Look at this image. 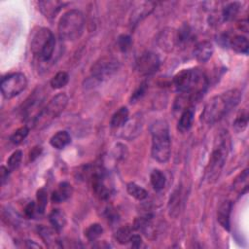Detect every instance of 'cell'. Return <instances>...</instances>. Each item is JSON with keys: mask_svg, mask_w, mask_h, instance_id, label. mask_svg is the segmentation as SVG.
<instances>
[{"mask_svg": "<svg viewBox=\"0 0 249 249\" xmlns=\"http://www.w3.org/2000/svg\"><path fill=\"white\" fill-rule=\"evenodd\" d=\"M129 243H130L131 247L139 248L141 246V244H142V238H141V236L139 234H137V233L133 234L132 233L130 238H129Z\"/></svg>", "mask_w": 249, "mask_h": 249, "instance_id": "cell-42", "label": "cell"}, {"mask_svg": "<svg viewBox=\"0 0 249 249\" xmlns=\"http://www.w3.org/2000/svg\"><path fill=\"white\" fill-rule=\"evenodd\" d=\"M126 155V147L124 144L118 143L114 149V156L117 160L124 159Z\"/></svg>", "mask_w": 249, "mask_h": 249, "instance_id": "cell-40", "label": "cell"}, {"mask_svg": "<svg viewBox=\"0 0 249 249\" xmlns=\"http://www.w3.org/2000/svg\"><path fill=\"white\" fill-rule=\"evenodd\" d=\"M10 172H11V170H10L8 167H6V166H4V165L1 166V169H0V178H1V184H2V185H4V184L8 181Z\"/></svg>", "mask_w": 249, "mask_h": 249, "instance_id": "cell-43", "label": "cell"}, {"mask_svg": "<svg viewBox=\"0 0 249 249\" xmlns=\"http://www.w3.org/2000/svg\"><path fill=\"white\" fill-rule=\"evenodd\" d=\"M68 103V96L61 92L53 96L48 104L43 107L33 118L32 124L36 128H44L56 119L65 109Z\"/></svg>", "mask_w": 249, "mask_h": 249, "instance_id": "cell-6", "label": "cell"}, {"mask_svg": "<svg viewBox=\"0 0 249 249\" xmlns=\"http://www.w3.org/2000/svg\"><path fill=\"white\" fill-rule=\"evenodd\" d=\"M194 117H195V111L193 107H189L184 109L181 112L179 121H178V130L181 132H186L188 131L194 122Z\"/></svg>", "mask_w": 249, "mask_h": 249, "instance_id": "cell-20", "label": "cell"}, {"mask_svg": "<svg viewBox=\"0 0 249 249\" xmlns=\"http://www.w3.org/2000/svg\"><path fill=\"white\" fill-rule=\"evenodd\" d=\"M42 152V148L40 146H35L31 149L30 153H29V160H34L36 158H38L40 156Z\"/></svg>", "mask_w": 249, "mask_h": 249, "instance_id": "cell-44", "label": "cell"}, {"mask_svg": "<svg viewBox=\"0 0 249 249\" xmlns=\"http://www.w3.org/2000/svg\"><path fill=\"white\" fill-rule=\"evenodd\" d=\"M227 133H222L219 136L211 155L209 158L208 164L205 169V178L208 183H215L219 178L229 152V140Z\"/></svg>", "mask_w": 249, "mask_h": 249, "instance_id": "cell-5", "label": "cell"}, {"mask_svg": "<svg viewBox=\"0 0 249 249\" xmlns=\"http://www.w3.org/2000/svg\"><path fill=\"white\" fill-rule=\"evenodd\" d=\"M168 208H169V214L173 216V212H176V216L179 213V208H180V191L177 189L176 191L173 192V194L170 196L169 203H168Z\"/></svg>", "mask_w": 249, "mask_h": 249, "instance_id": "cell-36", "label": "cell"}, {"mask_svg": "<svg viewBox=\"0 0 249 249\" xmlns=\"http://www.w3.org/2000/svg\"><path fill=\"white\" fill-rule=\"evenodd\" d=\"M21 160H22V152L20 150H16L10 156V158L8 159V160H7V167L11 171L17 169L19 166V164L21 162Z\"/></svg>", "mask_w": 249, "mask_h": 249, "instance_id": "cell-37", "label": "cell"}, {"mask_svg": "<svg viewBox=\"0 0 249 249\" xmlns=\"http://www.w3.org/2000/svg\"><path fill=\"white\" fill-rule=\"evenodd\" d=\"M136 5L137 6L132 10L129 18V24L131 27L137 25L142 19L149 16L155 8L154 2H138Z\"/></svg>", "mask_w": 249, "mask_h": 249, "instance_id": "cell-13", "label": "cell"}, {"mask_svg": "<svg viewBox=\"0 0 249 249\" xmlns=\"http://www.w3.org/2000/svg\"><path fill=\"white\" fill-rule=\"evenodd\" d=\"M37 211V207H36V203L34 201H30L24 208V215L26 218L30 219L33 218L35 212Z\"/></svg>", "mask_w": 249, "mask_h": 249, "instance_id": "cell-41", "label": "cell"}, {"mask_svg": "<svg viewBox=\"0 0 249 249\" xmlns=\"http://www.w3.org/2000/svg\"><path fill=\"white\" fill-rule=\"evenodd\" d=\"M38 232L48 247H60L61 246L58 244L59 241L55 234L57 231L53 228L50 229V228H46V227H40L38 229Z\"/></svg>", "mask_w": 249, "mask_h": 249, "instance_id": "cell-22", "label": "cell"}, {"mask_svg": "<svg viewBox=\"0 0 249 249\" xmlns=\"http://www.w3.org/2000/svg\"><path fill=\"white\" fill-rule=\"evenodd\" d=\"M28 133H29L28 126L23 125V126L18 128L16 131H14V133L10 136V141L14 145H18L19 143H21L26 138Z\"/></svg>", "mask_w": 249, "mask_h": 249, "instance_id": "cell-35", "label": "cell"}, {"mask_svg": "<svg viewBox=\"0 0 249 249\" xmlns=\"http://www.w3.org/2000/svg\"><path fill=\"white\" fill-rule=\"evenodd\" d=\"M120 69V61L113 56L99 57L90 67L91 78L97 82L109 79Z\"/></svg>", "mask_w": 249, "mask_h": 249, "instance_id": "cell-8", "label": "cell"}, {"mask_svg": "<svg viewBox=\"0 0 249 249\" xmlns=\"http://www.w3.org/2000/svg\"><path fill=\"white\" fill-rule=\"evenodd\" d=\"M152 157L159 162H166L171 154L169 127L164 120H158L151 125Z\"/></svg>", "mask_w": 249, "mask_h": 249, "instance_id": "cell-3", "label": "cell"}, {"mask_svg": "<svg viewBox=\"0 0 249 249\" xmlns=\"http://www.w3.org/2000/svg\"><path fill=\"white\" fill-rule=\"evenodd\" d=\"M160 64L158 54L153 52H145L137 58L135 67L141 76H150L159 70Z\"/></svg>", "mask_w": 249, "mask_h": 249, "instance_id": "cell-10", "label": "cell"}, {"mask_svg": "<svg viewBox=\"0 0 249 249\" xmlns=\"http://www.w3.org/2000/svg\"><path fill=\"white\" fill-rule=\"evenodd\" d=\"M39 10L41 13L48 18H53L56 17L60 9L65 6L67 3L61 2V1H56V0H45V1H39L38 3Z\"/></svg>", "mask_w": 249, "mask_h": 249, "instance_id": "cell-15", "label": "cell"}, {"mask_svg": "<svg viewBox=\"0 0 249 249\" xmlns=\"http://www.w3.org/2000/svg\"><path fill=\"white\" fill-rule=\"evenodd\" d=\"M148 85H147V83L146 82H142L140 85H139V87L134 90V92L132 93V95H131V102H136L137 100H139V99H141L143 96H144V94L146 93V91H147V87Z\"/></svg>", "mask_w": 249, "mask_h": 249, "instance_id": "cell-39", "label": "cell"}, {"mask_svg": "<svg viewBox=\"0 0 249 249\" xmlns=\"http://www.w3.org/2000/svg\"><path fill=\"white\" fill-rule=\"evenodd\" d=\"M177 46H185L192 40V29L189 24L184 23L176 31Z\"/></svg>", "mask_w": 249, "mask_h": 249, "instance_id": "cell-27", "label": "cell"}, {"mask_svg": "<svg viewBox=\"0 0 249 249\" xmlns=\"http://www.w3.org/2000/svg\"><path fill=\"white\" fill-rule=\"evenodd\" d=\"M71 142V136L70 134L65 130L57 131L55 134L52 136L50 139V144L58 150H61L65 148L69 143Z\"/></svg>", "mask_w": 249, "mask_h": 249, "instance_id": "cell-24", "label": "cell"}, {"mask_svg": "<svg viewBox=\"0 0 249 249\" xmlns=\"http://www.w3.org/2000/svg\"><path fill=\"white\" fill-rule=\"evenodd\" d=\"M238 27L241 31H244V32H247L248 31V21L247 19L245 20H241L238 22Z\"/></svg>", "mask_w": 249, "mask_h": 249, "instance_id": "cell-45", "label": "cell"}, {"mask_svg": "<svg viewBox=\"0 0 249 249\" xmlns=\"http://www.w3.org/2000/svg\"><path fill=\"white\" fill-rule=\"evenodd\" d=\"M27 87V79L23 73L16 72L8 74L1 80L0 88L5 98H13L21 93Z\"/></svg>", "mask_w": 249, "mask_h": 249, "instance_id": "cell-9", "label": "cell"}, {"mask_svg": "<svg viewBox=\"0 0 249 249\" xmlns=\"http://www.w3.org/2000/svg\"><path fill=\"white\" fill-rule=\"evenodd\" d=\"M103 233V228L100 224H91L85 231V235L89 241H95Z\"/></svg>", "mask_w": 249, "mask_h": 249, "instance_id": "cell-32", "label": "cell"}, {"mask_svg": "<svg viewBox=\"0 0 249 249\" xmlns=\"http://www.w3.org/2000/svg\"><path fill=\"white\" fill-rule=\"evenodd\" d=\"M232 203L231 200H224L217 209V221L227 231L231 227V212Z\"/></svg>", "mask_w": 249, "mask_h": 249, "instance_id": "cell-17", "label": "cell"}, {"mask_svg": "<svg viewBox=\"0 0 249 249\" xmlns=\"http://www.w3.org/2000/svg\"><path fill=\"white\" fill-rule=\"evenodd\" d=\"M49 220L53 228L59 232L66 226V216L60 209H53L49 215Z\"/></svg>", "mask_w": 249, "mask_h": 249, "instance_id": "cell-23", "label": "cell"}, {"mask_svg": "<svg viewBox=\"0 0 249 249\" xmlns=\"http://www.w3.org/2000/svg\"><path fill=\"white\" fill-rule=\"evenodd\" d=\"M126 190H127V193L132 197H134L135 199H137L139 201L140 200H144L148 196L147 191L144 188H142L141 186H139L136 183H134V182L128 183L126 185Z\"/></svg>", "mask_w": 249, "mask_h": 249, "instance_id": "cell-29", "label": "cell"}, {"mask_svg": "<svg viewBox=\"0 0 249 249\" xmlns=\"http://www.w3.org/2000/svg\"><path fill=\"white\" fill-rule=\"evenodd\" d=\"M129 119V112L126 107H121L119 110H117L110 121V125L112 128L120 129L122 128L125 123Z\"/></svg>", "mask_w": 249, "mask_h": 249, "instance_id": "cell-21", "label": "cell"}, {"mask_svg": "<svg viewBox=\"0 0 249 249\" xmlns=\"http://www.w3.org/2000/svg\"><path fill=\"white\" fill-rule=\"evenodd\" d=\"M69 81V75L65 71L57 72L51 80V87L54 89H59L67 85Z\"/></svg>", "mask_w": 249, "mask_h": 249, "instance_id": "cell-30", "label": "cell"}, {"mask_svg": "<svg viewBox=\"0 0 249 249\" xmlns=\"http://www.w3.org/2000/svg\"><path fill=\"white\" fill-rule=\"evenodd\" d=\"M240 10V3L239 2H231L226 4L223 7L221 17L224 21H231L232 20Z\"/></svg>", "mask_w": 249, "mask_h": 249, "instance_id": "cell-25", "label": "cell"}, {"mask_svg": "<svg viewBox=\"0 0 249 249\" xmlns=\"http://www.w3.org/2000/svg\"><path fill=\"white\" fill-rule=\"evenodd\" d=\"M73 194V187L68 182H61L57 188L53 192L51 200L53 203H60L67 200Z\"/></svg>", "mask_w": 249, "mask_h": 249, "instance_id": "cell-18", "label": "cell"}, {"mask_svg": "<svg viewBox=\"0 0 249 249\" xmlns=\"http://www.w3.org/2000/svg\"><path fill=\"white\" fill-rule=\"evenodd\" d=\"M248 169H244L234 180L233 182V189L238 192V194L243 195L247 192L248 189Z\"/></svg>", "mask_w": 249, "mask_h": 249, "instance_id": "cell-28", "label": "cell"}, {"mask_svg": "<svg viewBox=\"0 0 249 249\" xmlns=\"http://www.w3.org/2000/svg\"><path fill=\"white\" fill-rule=\"evenodd\" d=\"M213 52H214V49H213L212 44L208 41H202L196 45V47L193 51V53H194L195 58L198 62L203 63L210 59V57L213 54Z\"/></svg>", "mask_w": 249, "mask_h": 249, "instance_id": "cell-16", "label": "cell"}, {"mask_svg": "<svg viewBox=\"0 0 249 249\" xmlns=\"http://www.w3.org/2000/svg\"><path fill=\"white\" fill-rule=\"evenodd\" d=\"M173 85L179 94L188 96L193 102L198 100L208 87V80L199 68H188L173 77Z\"/></svg>", "mask_w": 249, "mask_h": 249, "instance_id": "cell-1", "label": "cell"}, {"mask_svg": "<svg viewBox=\"0 0 249 249\" xmlns=\"http://www.w3.org/2000/svg\"><path fill=\"white\" fill-rule=\"evenodd\" d=\"M248 124V113L246 110H243L239 112V114L236 116L232 125L236 132H242Z\"/></svg>", "mask_w": 249, "mask_h": 249, "instance_id": "cell-33", "label": "cell"}, {"mask_svg": "<svg viewBox=\"0 0 249 249\" xmlns=\"http://www.w3.org/2000/svg\"><path fill=\"white\" fill-rule=\"evenodd\" d=\"M54 47L55 38L49 28H39L32 37L31 51L43 61H49L53 57Z\"/></svg>", "mask_w": 249, "mask_h": 249, "instance_id": "cell-7", "label": "cell"}, {"mask_svg": "<svg viewBox=\"0 0 249 249\" xmlns=\"http://www.w3.org/2000/svg\"><path fill=\"white\" fill-rule=\"evenodd\" d=\"M117 44H118V48L119 50L122 52V53H125L127 52L130 48H131V45H132V39L129 35L127 34H123V35H120L119 38H118V41H117Z\"/></svg>", "mask_w": 249, "mask_h": 249, "instance_id": "cell-38", "label": "cell"}, {"mask_svg": "<svg viewBox=\"0 0 249 249\" xmlns=\"http://www.w3.org/2000/svg\"><path fill=\"white\" fill-rule=\"evenodd\" d=\"M158 45L165 52H171L177 46L176 30L173 28H165L160 31L158 36Z\"/></svg>", "mask_w": 249, "mask_h": 249, "instance_id": "cell-14", "label": "cell"}, {"mask_svg": "<svg viewBox=\"0 0 249 249\" xmlns=\"http://www.w3.org/2000/svg\"><path fill=\"white\" fill-rule=\"evenodd\" d=\"M36 197H37V203H36L37 212L39 214H43L46 210L47 203H48V192H47V190L44 189V188L38 190Z\"/></svg>", "mask_w": 249, "mask_h": 249, "instance_id": "cell-34", "label": "cell"}, {"mask_svg": "<svg viewBox=\"0 0 249 249\" xmlns=\"http://www.w3.org/2000/svg\"><path fill=\"white\" fill-rule=\"evenodd\" d=\"M85 27L84 14L77 10L72 9L65 12L59 18L57 24L58 36L62 40L74 41L81 37Z\"/></svg>", "mask_w": 249, "mask_h": 249, "instance_id": "cell-4", "label": "cell"}, {"mask_svg": "<svg viewBox=\"0 0 249 249\" xmlns=\"http://www.w3.org/2000/svg\"><path fill=\"white\" fill-rule=\"evenodd\" d=\"M228 45L235 53H244V54L248 53V49H249L248 39L243 35H234V36L229 38Z\"/></svg>", "mask_w": 249, "mask_h": 249, "instance_id": "cell-19", "label": "cell"}, {"mask_svg": "<svg viewBox=\"0 0 249 249\" xmlns=\"http://www.w3.org/2000/svg\"><path fill=\"white\" fill-rule=\"evenodd\" d=\"M150 181H151V185H152L153 189L156 192H160L164 188V186H165L166 179H165L164 174L160 170L154 169L151 172Z\"/></svg>", "mask_w": 249, "mask_h": 249, "instance_id": "cell-26", "label": "cell"}, {"mask_svg": "<svg viewBox=\"0 0 249 249\" xmlns=\"http://www.w3.org/2000/svg\"><path fill=\"white\" fill-rule=\"evenodd\" d=\"M143 117L141 113H136L132 118H129L125 124L120 128L122 129V137L126 140H133L136 138L142 130Z\"/></svg>", "mask_w": 249, "mask_h": 249, "instance_id": "cell-11", "label": "cell"}, {"mask_svg": "<svg viewBox=\"0 0 249 249\" xmlns=\"http://www.w3.org/2000/svg\"><path fill=\"white\" fill-rule=\"evenodd\" d=\"M44 99L45 96L42 89H37L36 90H34V92L25 100L20 108L21 116L23 117V119H28L31 112H33L36 108H40Z\"/></svg>", "mask_w": 249, "mask_h": 249, "instance_id": "cell-12", "label": "cell"}, {"mask_svg": "<svg viewBox=\"0 0 249 249\" xmlns=\"http://www.w3.org/2000/svg\"><path fill=\"white\" fill-rule=\"evenodd\" d=\"M241 92L236 89H230L210 98L201 113V120L208 124H213L222 120L240 101Z\"/></svg>", "mask_w": 249, "mask_h": 249, "instance_id": "cell-2", "label": "cell"}, {"mask_svg": "<svg viewBox=\"0 0 249 249\" xmlns=\"http://www.w3.org/2000/svg\"><path fill=\"white\" fill-rule=\"evenodd\" d=\"M131 234H132L131 228L129 226H124V227L119 228L115 232L114 236L118 243L126 244V243H129V238Z\"/></svg>", "mask_w": 249, "mask_h": 249, "instance_id": "cell-31", "label": "cell"}]
</instances>
